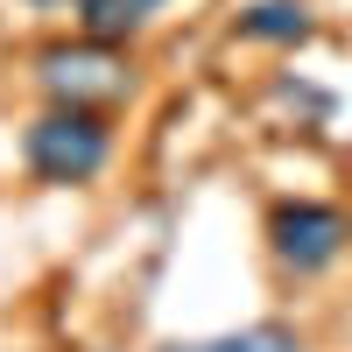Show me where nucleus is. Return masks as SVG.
<instances>
[{
  "mask_svg": "<svg viewBox=\"0 0 352 352\" xmlns=\"http://www.w3.org/2000/svg\"><path fill=\"white\" fill-rule=\"evenodd\" d=\"M21 155H28V169H36L43 184H92L106 169V155H113V134H106V120L92 106H50L43 120L28 127Z\"/></svg>",
  "mask_w": 352,
  "mask_h": 352,
  "instance_id": "f257e3e1",
  "label": "nucleus"
},
{
  "mask_svg": "<svg viewBox=\"0 0 352 352\" xmlns=\"http://www.w3.org/2000/svg\"><path fill=\"white\" fill-rule=\"evenodd\" d=\"M352 226L338 204H317V197H282L268 212V254L282 261L289 275H324L331 261L345 254Z\"/></svg>",
  "mask_w": 352,
  "mask_h": 352,
  "instance_id": "f03ea898",
  "label": "nucleus"
},
{
  "mask_svg": "<svg viewBox=\"0 0 352 352\" xmlns=\"http://www.w3.org/2000/svg\"><path fill=\"white\" fill-rule=\"evenodd\" d=\"M43 85L56 92V106H85V99H120L127 71L106 43H78V50H50L43 56Z\"/></svg>",
  "mask_w": 352,
  "mask_h": 352,
  "instance_id": "7ed1b4c3",
  "label": "nucleus"
},
{
  "mask_svg": "<svg viewBox=\"0 0 352 352\" xmlns=\"http://www.w3.org/2000/svg\"><path fill=\"white\" fill-rule=\"evenodd\" d=\"M240 36L247 43H310L317 36V21H310V8L303 0H254V8H240Z\"/></svg>",
  "mask_w": 352,
  "mask_h": 352,
  "instance_id": "20e7f679",
  "label": "nucleus"
},
{
  "mask_svg": "<svg viewBox=\"0 0 352 352\" xmlns=\"http://www.w3.org/2000/svg\"><path fill=\"white\" fill-rule=\"evenodd\" d=\"M155 8L162 0H78V28H85V43H127Z\"/></svg>",
  "mask_w": 352,
  "mask_h": 352,
  "instance_id": "39448f33",
  "label": "nucleus"
},
{
  "mask_svg": "<svg viewBox=\"0 0 352 352\" xmlns=\"http://www.w3.org/2000/svg\"><path fill=\"white\" fill-rule=\"evenodd\" d=\"M162 352H303V338L289 324H247V331H226V338H169Z\"/></svg>",
  "mask_w": 352,
  "mask_h": 352,
  "instance_id": "423d86ee",
  "label": "nucleus"
},
{
  "mask_svg": "<svg viewBox=\"0 0 352 352\" xmlns=\"http://www.w3.org/2000/svg\"><path fill=\"white\" fill-rule=\"evenodd\" d=\"M36 8H56V0H36Z\"/></svg>",
  "mask_w": 352,
  "mask_h": 352,
  "instance_id": "0eeeda50",
  "label": "nucleus"
}]
</instances>
